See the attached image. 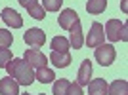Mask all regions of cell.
<instances>
[{
    "label": "cell",
    "instance_id": "1",
    "mask_svg": "<svg viewBox=\"0 0 128 95\" xmlns=\"http://www.w3.org/2000/svg\"><path fill=\"white\" fill-rule=\"evenodd\" d=\"M6 70L19 86H31L34 82V70L23 59H17V57L12 59L10 63L6 65Z\"/></svg>",
    "mask_w": 128,
    "mask_h": 95
},
{
    "label": "cell",
    "instance_id": "2",
    "mask_svg": "<svg viewBox=\"0 0 128 95\" xmlns=\"http://www.w3.org/2000/svg\"><path fill=\"white\" fill-rule=\"evenodd\" d=\"M94 57H96V61L102 67H109V65L115 61V57H117V51H115V48L111 46V44H100V46H96V53H94Z\"/></svg>",
    "mask_w": 128,
    "mask_h": 95
},
{
    "label": "cell",
    "instance_id": "3",
    "mask_svg": "<svg viewBox=\"0 0 128 95\" xmlns=\"http://www.w3.org/2000/svg\"><path fill=\"white\" fill-rule=\"evenodd\" d=\"M23 61L29 63V67H32V69H40V67H46V65H48V57H46L40 49H36V48L27 49L25 55H23Z\"/></svg>",
    "mask_w": 128,
    "mask_h": 95
},
{
    "label": "cell",
    "instance_id": "4",
    "mask_svg": "<svg viewBox=\"0 0 128 95\" xmlns=\"http://www.w3.org/2000/svg\"><path fill=\"white\" fill-rule=\"evenodd\" d=\"M105 42V32H103V25L102 23H92V29L88 32V36H86V46L88 48H96L100 44Z\"/></svg>",
    "mask_w": 128,
    "mask_h": 95
},
{
    "label": "cell",
    "instance_id": "5",
    "mask_svg": "<svg viewBox=\"0 0 128 95\" xmlns=\"http://www.w3.org/2000/svg\"><path fill=\"white\" fill-rule=\"evenodd\" d=\"M23 40H25L29 46H32V48H40V46H44V42H46V32L42 31V29H29V31L23 34Z\"/></svg>",
    "mask_w": 128,
    "mask_h": 95
},
{
    "label": "cell",
    "instance_id": "6",
    "mask_svg": "<svg viewBox=\"0 0 128 95\" xmlns=\"http://www.w3.org/2000/svg\"><path fill=\"white\" fill-rule=\"evenodd\" d=\"M0 19H2V21H4L8 27H14V29L23 27L21 15H19L16 10H12V8H4V10H2V13H0Z\"/></svg>",
    "mask_w": 128,
    "mask_h": 95
},
{
    "label": "cell",
    "instance_id": "7",
    "mask_svg": "<svg viewBox=\"0 0 128 95\" xmlns=\"http://www.w3.org/2000/svg\"><path fill=\"white\" fill-rule=\"evenodd\" d=\"M92 72H94V69H92V61H90V59H84L82 65H80V69H78L76 84H78V86H88V82H90V78H92Z\"/></svg>",
    "mask_w": 128,
    "mask_h": 95
},
{
    "label": "cell",
    "instance_id": "8",
    "mask_svg": "<svg viewBox=\"0 0 128 95\" xmlns=\"http://www.w3.org/2000/svg\"><path fill=\"white\" fill-rule=\"evenodd\" d=\"M124 23H120L118 19H109L105 25V34L107 38L111 40V42H117V40H120V29H122Z\"/></svg>",
    "mask_w": 128,
    "mask_h": 95
},
{
    "label": "cell",
    "instance_id": "9",
    "mask_svg": "<svg viewBox=\"0 0 128 95\" xmlns=\"http://www.w3.org/2000/svg\"><path fill=\"white\" fill-rule=\"evenodd\" d=\"M76 21H78V13L75 10H63L59 13V27L65 29V31H69Z\"/></svg>",
    "mask_w": 128,
    "mask_h": 95
},
{
    "label": "cell",
    "instance_id": "10",
    "mask_svg": "<svg viewBox=\"0 0 128 95\" xmlns=\"http://www.w3.org/2000/svg\"><path fill=\"white\" fill-rule=\"evenodd\" d=\"M0 93L2 95H19V84L12 76L0 80Z\"/></svg>",
    "mask_w": 128,
    "mask_h": 95
},
{
    "label": "cell",
    "instance_id": "11",
    "mask_svg": "<svg viewBox=\"0 0 128 95\" xmlns=\"http://www.w3.org/2000/svg\"><path fill=\"white\" fill-rule=\"evenodd\" d=\"M50 61L58 69H65V67L71 65V53L69 51H52L50 53Z\"/></svg>",
    "mask_w": 128,
    "mask_h": 95
},
{
    "label": "cell",
    "instance_id": "12",
    "mask_svg": "<svg viewBox=\"0 0 128 95\" xmlns=\"http://www.w3.org/2000/svg\"><path fill=\"white\" fill-rule=\"evenodd\" d=\"M107 88H109V84L103 78H96L88 82V93L90 95H107Z\"/></svg>",
    "mask_w": 128,
    "mask_h": 95
},
{
    "label": "cell",
    "instance_id": "13",
    "mask_svg": "<svg viewBox=\"0 0 128 95\" xmlns=\"http://www.w3.org/2000/svg\"><path fill=\"white\" fill-rule=\"evenodd\" d=\"M71 31V38H69V44L75 49H78V48H82V44H84V38H82V29H80V21H76L75 25L69 29Z\"/></svg>",
    "mask_w": 128,
    "mask_h": 95
},
{
    "label": "cell",
    "instance_id": "14",
    "mask_svg": "<svg viewBox=\"0 0 128 95\" xmlns=\"http://www.w3.org/2000/svg\"><path fill=\"white\" fill-rule=\"evenodd\" d=\"M126 93H128V82L126 80H115L107 88V95H126Z\"/></svg>",
    "mask_w": 128,
    "mask_h": 95
},
{
    "label": "cell",
    "instance_id": "15",
    "mask_svg": "<svg viewBox=\"0 0 128 95\" xmlns=\"http://www.w3.org/2000/svg\"><path fill=\"white\" fill-rule=\"evenodd\" d=\"M105 8H107V0H88V4H86V11L92 13V15L103 13Z\"/></svg>",
    "mask_w": 128,
    "mask_h": 95
},
{
    "label": "cell",
    "instance_id": "16",
    "mask_svg": "<svg viewBox=\"0 0 128 95\" xmlns=\"http://www.w3.org/2000/svg\"><path fill=\"white\" fill-rule=\"evenodd\" d=\"M34 78H36L38 82H42V84H50V82H54L56 74H54V70L48 69V67H40V69H36V72H34Z\"/></svg>",
    "mask_w": 128,
    "mask_h": 95
},
{
    "label": "cell",
    "instance_id": "17",
    "mask_svg": "<svg viewBox=\"0 0 128 95\" xmlns=\"http://www.w3.org/2000/svg\"><path fill=\"white\" fill-rule=\"evenodd\" d=\"M69 48H71L69 40L63 36H56L52 40V51H69Z\"/></svg>",
    "mask_w": 128,
    "mask_h": 95
},
{
    "label": "cell",
    "instance_id": "18",
    "mask_svg": "<svg viewBox=\"0 0 128 95\" xmlns=\"http://www.w3.org/2000/svg\"><path fill=\"white\" fill-rule=\"evenodd\" d=\"M69 80H65V78H59L54 82V95H67V90H69Z\"/></svg>",
    "mask_w": 128,
    "mask_h": 95
},
{
    "label": "cell",
    "instance_id": "19",
    "mask_svg": "<svg viewBox=\"0 0 128 95\" xmlns=\"http://www.w3.org/2000/svg\"><path fill=\"white\" fill-rule=\"evenodd\" d=\"M29 15L32 17V19H38V21H40V19H44V17H46V10H44L42 8V4H32L31 8H29Z\"/></svg>",
    "mask_w": 128,
    "mask_h": 95
},
{
    "label": "cell",
    "instance_id": "20",
    "mask_svg": "<svg viewBox=\"0 0 128 95\" xmlns=\"http://www.w3.org/2000/svg\"><path fill=\"white\" fill-rule=\"evenodd\" d=\"M14 44V34L8 29H0V48H10Z\"/></svg>",
    "mask_w": 128,
    "mask_h": 95
},
{
    "label": "cell",
    "instance_id": "21",
    "mask_svg": "<svg viewBox=\"0 0 128 95\" xmlns=\"http://www.w3.org/2000/svg\"><path fill=\"white\" fill-rule=\"evenodd\" d=\"M12 51L10 48H0V69H6V65L12 61Z\"/></svg>",
    "mask_w": 128,
    "mask_h": 95
},
{
    "label": "cell",
    "instance_id": "22",
    "mask_svg": "<svg viewBox=\"0 0 128 95\" xmlns=\"http://www.w3.org/2000/svg\"><path fill=\"white\" fill-rule=\"evenodd\" d=\"M42 2H44L42 8L46 11H58L61 8V4H63V0H42Z\"/></svg>",
    "mask_w": 128,
    "mask_h": 95
},
{
    "label": "cell",
    "instance_id": "23",
    "mask_svg": "<svg viewBox=\"0 0 128 95\" xmlns=\"http://www.w3.org/2000/svg\"><path fill=\"white\" fill-rule=\"evenodd\" d=\"M67 95H84V93H82V86H78V84H69Z\"/></svg>",
    "mask_w": 128,
    "mask_h": 95
},
{
    "label": "cell",
    "instance_id": "24",
    "mask_svg": "<svg viewBox=\"0 0 128 95\" xmlns=\"http://www.w3.org/2000/svg\"><path fill=\"white\" fill-rule=\"evenodd\" d=\"M17 2H19V4H21L23 8H25V10H29V8H31L32 4H36L38 0H17Z\"/></svg>",
    "mask_w": 128,
    "mask_h": 95
},
{
    "label": "cell",
    "instance_id": "25",
    "mask_svg": "<svg viewBox=\"0 0 128 95\" xmlns=\"http://www.w3.org/2000/svg\"><path fill=\"white\" fill-rule=\"evenodd\" d=\"M126 31H128V29H126V25H122V29H120V40H122V42H126V40H128Z\"/></svg>",
    "mask_w": 128,
    "mask_h": 95
},
{
    "label": "cell",
    "instance_id": "26",
    "mask_svg": "<svg viewBox=\"0 0 128 95\" xmlns=\"http://www.w3.org/2000/svg\"><path fill=\"white\" fill-rule=\"evenodd\" d=\"M126 2H128V0H122V10L124 11H126Z\"/></svg>",
    "mask_w": 128,
    "mask_h": 95
},
{
    "label": "cell",
    "instance_id": "27",
    "mask_svg": "<svg viewBox=\"0 0 128 95\" xmlns=\"http://www.w3.org/2000/svg\"><path fill=\"white\" fill-rule=\"evenodd\" d=\"M21 95H31V93H21Z\"/></svg>",
    "mask_w": 128,
    "mask_h": 95
},
{
    "label": "cell",
    "instance_id": "28",
    "mask_svg": "<svg viewBox=\"0 0 128 95\" xmlns=\"http://www.w3.org/2000/svg\"><path fill=\"white\" fill-rule=\"evenodd\" d=\"M40 95H44V93H40Z\"/></svg>",
    "mask_w": 128,
    "mask_h": 95
}]
</instances>
